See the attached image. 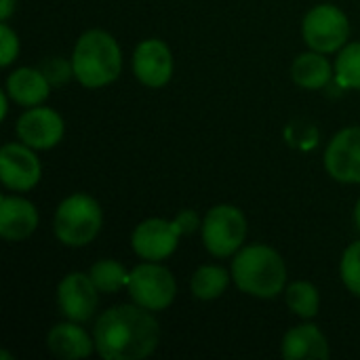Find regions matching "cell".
<instances>
[{"label": "cell", "mask_w": 360, "mask_h": 360, "mask_svg": "<svg viewBox=\"0 0 360 360\" xmlns=\"http://www.w3.org/2000/svg\"><path fill=\"white\" fill-rule=\"evenodd\" d=\"M95 352L105 360H141L160 340V327L150 310L127 304L105 310L93 327Z\"/></svg>", "instance_id": "obj_1"}, {"label": "cell", "mask_w": 360, "mask_h": 360, "mask_svg": "<svg viewBox=\"0 0 360 360\" xmlns=\"http://www.w3.org/2000/svg\"><path fill=\"white\" fill-rule=\"evenodd\" d=\"M122 70V51L103 30L84 32L72 53V74L86 89L112 84Z\"/></svg>", "instance_id": "obj_2"}, {"label": "cell", "mask_w": 360, "mask_h": 360, "mask_svg": "<svg viewBox=\"0 0 360 360\" xmlns=\"http://www.w3.org/2000/svg\"><path fill=\"white\" fill-rule=\"evenodd\" d=\"M232 278L243 293L270 300L285 291L287 266L274 249L251 245L236 253L232 262Z\"/></svg>", "instance_id": "obj_3"}, {"label": "cell", "mask_w": 360, "mask_h": 360, "mask_svg": "<svg viewBox=\"0 0 360 360\" xmlns=\"http://www.w3.org/2000/svg\"><path fill=\"white\" fill-rule=\"evenodd\" d=\"M196 226H200V219L196 211L190 209L181 211L173 221L152 217L135 228L131 236V247L146 262H162L175 253L179 236L194 232Z\"/></svg>", "instance_id": "obj_4"}, {"label": "cell", "mask_w": 360, "mask_h": 360, "mask_svg": "<svg viewBox=\"0 0 360 360\" xmlns=\"http://www.w3.org/2000/svg\"><path fill=\"white\" fill-rule=\"evenodd\" d=\"M103 213L99 202L89 194H72L57 207L55 236L68 247H84L93 243L101 230Z\"/></svg>", "instance_id": "obj_5"}, {"label": "cell", "mask_w": 360, "mask_h": 360, "mask_svg": "<svg viewBox=\"0 0 360 360\" xmlns=\"http://www.w3.org/2000/svg\"><path fill=\"white\" fill-rule=\"evenodd\" d=\"M247 236V219L234 205H217L202 219V243L215 257L234 255Z\"/></svg>", "instance_id": "obj_6"}, {"label": "cell", "mask_w": 360, "mask_h": 360, "mask_svg": "<svg viewBox=\"0 0 360 360\" xmlns=\"http://www.w3.org/2000/svg\"><path fill=\"white\" fill-rule=\"evenodd\" d=\"M302 34L312 51L323 55L335 53L344 49L350 38V21L335 4H319L304 17Z\"/></svg>", "instance_id": "obj_7"}, {"label": "cell", "mask_w": 360, "mask_h": 360, "mask_svg": "<svg viewBox=\"0 0 360 360\" xmlns=\"http://www.w3.org/2000/svg\"><path fill=\"white\" fill-rule=\"evenodd\" d=\"M129 295L137 306L150 312H160L173 304L177 295V283L165 266L146 262L131 272Z\"/></svg>", "instance_id": "obj_8"}, {"label": "cell", "mask_w": 360, "mask_h": 360, "mask_svg": "<svg viewBox=\"0 0 360 360\" xmlns=\"http://www.w3.org/2000/svg\"><path fill=\"white\" fill-rule=\"evenodd\" d=\"M42 175L34 148L25 143H6L0 150V181L15 192L32 190Z\"/></svg>", "instance_id": "obj_9"}, {"label": "cell", "mask_w": 360, "mask_h": 360, "mask_svg": "<svg viewBox=\"0 0 360 360\" xmlns=\"http://www.w3.org/2000/svg\"><path fill=\"white\" fill-rule=\"evenodd\" d=\"M327 173L342 184H360V127L342 129L325 150Z\"/></svg>", "instance_id": "obj_10"}, {"label": "cell", "mask_w": 360, "mask_h": 360, "mask_svg": "<svg viewBox=\"0 0 360 360\" xmlns=\"http://www.w3.org/2000/svg\"><path fill=\"white\" fill-rule=\"evenodd\" d=\"M57 302H59L61 314L68 321L84 323L97 310L99 289L95 287V283L91 281L89 274L72 272V274H68L59 283V287H57Z\"/></svg>", "instance_id": "obj_11"}, {"label": "cell", "mask_w": 360, "mask_h": 360, "mask_svg": "<svg viewBox=\"0 0 360 360\" xmlns=\"http://www.w3.org/2000/svg\"><path fill=\"white\" fill-rule=\"evenodd\" d=\"M15 131L25 146L34 150H49L63 137V118L51 108L34 105L19 116Z\"/></svg>", "instance_id": "obj_12"}, {"label": "cell", "mask_w": 360, "mask_h": 360, "mask_svg": "<svg viewBox=\"0 0 360 360\" xmlns=\"http://www.w3.org/2000/svg\"><path fill=\"white\" fill-rule=\"evenodd\" d=\"M133 72L146 86H165L173 76L171 49L158 38H148L139 42L133 53Z\"/></svg>", "instance_id": "obj_13"}, {"label": "cell", "mask_w": 360, "mask_h": 360, "mask_svg": "<svg viewBox=\"0 0 360 360\" xmlns=\"http://www.w3.org/2000/svg\"><path fill=\"white\" fill-rule=\"evenodd\" d=\"M38 228L36 207L19 196L0 198V234L6 240H23Z\"/></svg>", "instance_id": "obj_14"}, {"label": "cell", "mask_w": 360, "mask_h": 360, "mask_svg": "<svg viewBox=\"0 0 360 360\" xmlns=\"http://www.w3.org/2000/svg\"><path fill=\"white\" fill-rule=\"evenodd\" d=\"M281 354L287 360H327L331 356L327 338L316 325H300L285 333Z\"/></svg>", "instance_id": "obj_15"}, {"label": "cell", "mask_w": 360, "mask_h": 360, "mask_svg": "<svg viewBox=\"0 0 360 360\" xmlns=\"http://www.w3.org/2000/svg\"><path fill=\"white\" fill-rule=\"evenodd\" d=\"M46 346L53 356L63 360L86 359L95 350V340L89 338V333L78 327V323H61L55 325L46 335Z\"/></svg>", "instance_id": "obj_16"}, {"label": "cell", "mask_w": 360, "mask_h": 360, "mask_svg": "<svg viewBox=\"0 0 360 360\" xmlns=\"http://www.w3.org/2000/svg\"><path fill=\"white\" fill-rule=\"evenodd\" d=\"M51 91V80L44 76V72L34 68H17L6 78V93L8 97L25 108L40 105Z\"/></svg>", "instance_id": "obj_17"}, {"label": "cell", "mask_w": 360, "mask_h": 360, "mask_svg": "<svg viewBox=\"0 0 360 360\" xmlns=\"http://www.w3.org/2000/svg\"><path fill=\"white\" fill-rule=\"evenodd\" d=\"M291 76H293L295 84H300L302 89L316 91V89H323L331 80L333 72H331L329 61L323 57V53L312 51V53H302L293 61Z\"/></svg>", "instance_id": "obj_18"}, {"label": "cell", "mask_w": 360, "mask_h": 360, "mask_svg": "<svg viewBox=\"0 0 360 360\" xmlns=\"http://www.w3.org/2000/svg\"><path fill=\"white\" fill-rule=\"evenodd\" d=\"M228 283H230V274L224 268L200 266L192 276L190 289H192V295L196 300L211 302V300H217L224 295V291L228 289Z\"/></svg>", "instance_id": "obj_19"}, {"label": "cell", "mask_w": 360, "mask_h": 360, "mask_svg": "<svg viewBox=\"0 0 360 360\" xmlns=\"http://www.w3.org/2000/svg\"><path fill=\"white\" fill-rule=\"evenodd\" d=\"M89 276L99 293H116L122 287H129L131 272H127L124 266L114 259H99L97 264H93Z\"/></svg>", "instance_id": "obj_20"}, {"label": "cell", "mask_w": 360, "mask_h": 360, "mask_svg": "<svg viewBox=\"0 0 360 360\" xmlns=\"http://www.w3.org/2000/svg\"><path fill=\"white\" fill-rule=\"evenodd\" d=\"M287 306L293 314L300 319H314L321 308V295L319 289L312 283L297 281L287 287Z\"/></svg>", "instance_id": "obj_21"}, {"label": "cell", "mask_w": 360, "mask_h": 360, "mask_svg": "<svg viewBox=\"0 0 360 360\" xmlns=\"http://www.w3.org/2000/svg\"><path fill=\"white\" fill-rule=\"evenodd\" d=\"M335 78L346 89L360 91V42L346 44L335 61Z\"/></svg>", "instance_id": "obj_22"}, {"label": "cell", "mask_w": 360, "mask_h": 360, "mask_svg": "<svg viewBox=\"0 0 360 360\" xmlns=\"http://www.w3.org/2000/svg\"><path fill=\"white\" fill-rule=\"evenodd\" d=\"M340 274H342L346 289L360 297V240L352 243L344 251L342 264H340Z\"/></svg>", "instance_id": "obj_23"}, {"label": "cell", "mask_w": 360, "mask_h": 360, "mask_svg": "<svg viewBox=\"0 0 360 360\" xmlns=\"http://www.w3.org/2000/svg\"><path fill=\"white\" fill-rule=\"evenodd\" d=\"M0 44H2V51H0V65L6 68L15 61L17 53H19V38L17 34L2 21L0 23Z\"/></svg>", "instance_id": "obj_24"}, {"label": "cell", "mask_w": 360, "mask_h": 360, "mask_svg": "<svg viewBox=\"0 0 360 360\" xmlns=\"http://www.w3.org/2000/svg\"><path fill=\"white\" fill-rule=\"evenodd\" d=\"M70 72H72V65H68L63 59H53L46 63V70H44V76L55 82V84H61L70 78Z\"/></svg>", "instance_id": "obj_25"}, {"label": "cell", "mask_w": 360, "mask_h": 360, "mask_svg": "<svg viewBox=\"0 0 360 360\" xmlns=\"http://www.w3.org/2000/svg\"><path fill=\"white\" fill-rule=\"evenodd\" d=\"M15 6H17V0H2L0 2V19L6 21L11 17V13L15 11Z\"/></svg>", "instance_id": "obj_26"}, {"label": "cell", "mask_w": 360, "mask_h": 360, "mask_svg": "<svg viewBox=\"0 0 360 360\" xmlns=\"http://www.w3.org/2000/svg\"><path fill=\"white\" fill-rule=\"evenodd\" d=\"M6 105H8V93L4 91V93H0V118L2 120L6 118V110H8Z\"/></svg>", "instance_id": "obj_27"}, {"label": "cell", "mask_w": 360, "mask_h": 360, "mask_svg": "<svg viewBox=\"0 0 360 360\" xmlns=\"http://www.w3.org/2000/svg\"><path fill=\"white\" fill-rule=\"evenodd\" d=\"M354 224H356V228L360 230V200L356 202V209H354Z\"/></svg>", "instance_id": "obj_28"}]
</instances>
